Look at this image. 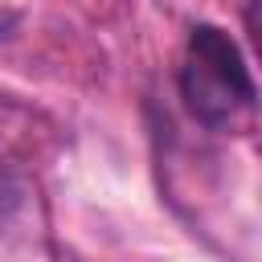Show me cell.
Returning <instances> with one entry per match:
<instances>
[{
  "label": "cell",
  "instance_id": "cell-1",
  "mask_svg": "<svg viewBox=\"0 0 262 262\" xmlns=\"http://www.w3.org/2000/svg\"><path fill=\"white\" fill-rule=\"evenodd\" d=\"M180 90H184L188 111L209 127H233L254 111L250 70L242 61L237 45L213 25L192 29L188 49H184Z\"/></svg>",
  "mask_w": 262,
  "mask_h": 262
}]
</instances>
